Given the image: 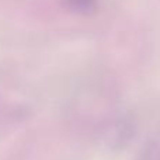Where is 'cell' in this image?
Instances as JSON below:
<instances>
[{"mask_svg": "<svg viewBox=\"0 0 160 160\" xmlns=\"http://www.w3.org/2000/svg\"><path fill=\"white\" fill-rule=\"evenodd\" d=\"M102 0H61V4L65 10L75 16L88 17L94 16L101 7Z\"/></svg>", "mask_w": 160, "mask_h": 160, "instance_id": "6da1fadb", "label": "cell"}, {"mask_svg": "<svg viewBox=\"0 0 160 160\" xmlns=\"http://www.w3.org/2000/svg\"><path fill=\"white\" fill-rule=\"evenodd\" d=\"M141 160H160V143H155L142 155Z\"/></svg>", "mask_w": 160, "mask_h": 160, "instance_id": "7a4b0ae2", "label": "cell"}]
</instances>
